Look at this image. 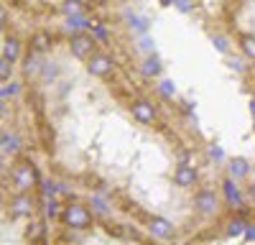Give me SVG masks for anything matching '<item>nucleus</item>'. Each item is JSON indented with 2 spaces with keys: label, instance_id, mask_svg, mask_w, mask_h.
<instances>
[{
  "label": "nucleus",
  "instance_id": "f257e3e1",
  "mask_svg": "<svg viewBox=\"0 0 255 245\" xmlns=\"http://www.w3.org/2000/svg\"><path fill=\"white\" fill-rule=\"evenodd\" d=\"M227 26L255 72V0H230Z\"/></svg>",
  "mask_w": 255,
  "mask_h": 245
}]
</instances>
